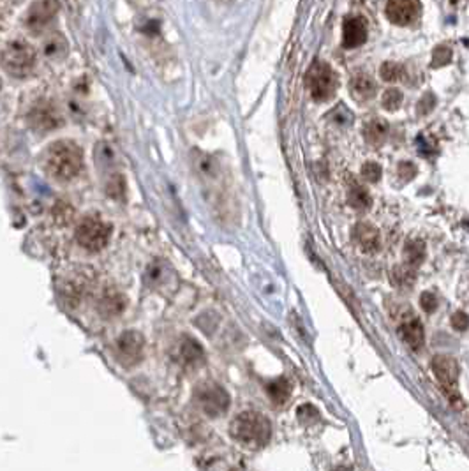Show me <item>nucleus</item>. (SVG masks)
Segmentation results:
<instances>
[{"label": "nucleus", "instance_id": "2eb2a0df", "mask_svg": "<svg viewBox=\"0 0 469 471\" xmlns=\"http://www.w3.org/2000/svg\"><path fill=\"white\" fill-rule=\"evenodd\" d=\"M399 332L400 335H402V339L406 341L413 350H420L422 344H424V327H422V323L416 318L404 319V322L400 323Z\"/></svg>", "mask_w": 469, "mask_h": 471}, {"label": "nucleus", "instance_id": "f8f14e48", "mask_svg": "<svg viewBox=\"0 0 469 471\" xmlns=\"http://www.w3.org/2000/svg\"><path fill=\"white\" fill-rule=\"evenodd\" d=\"M432 371L444 389H453L459 376V365L452 357H436L432 360Z\"/></svg>", "mask_w": 469, "mask_h": 471}, {"label": "nucleus", "instance_id": "4468645a", "mask_svg": "<svg viewBox=\"0 0 469 471\" xmlns=\"http://www.w3.org/2000/svg\"><path fill=\"white\" fill-rule=\"evenodd\" d=\"M178 359L184 365H200L205 360V352L197 341H194L193 337H185L178 346Z\"/></svg>", "mask_w": 469, "mask_h": 471}, {"label": "nucleus", "instance_id": "4be33fe9", "mask_svg": "<svg viewBox=\"0 0 469 471\" xmlns=\"http://www.w3.org/2000/svg\"><path fill=\"white\" fill-rule=\"evenodd\" d=\"M381 104L385 110H388V112H395V110H399L400 104H402V94H400L397 88H388V90L383 94Z\"/></svg>", "mask_w": 469, "mask_h": 471}, {"label": "nucleus", "instance_id": "393cba45", "mask_svg": "<svg viewBox=\"0 0 469 471\" xmlns=\"http://www.w3.org/2000/svg\"><path fill=\"white\" fill-rule=\"evenodd\" d=\"M402 76V67L395 62H385L381 66V78L385 82H397Z\"/></svg>", "mask_w": 469, "mask_h": 471}, {"label": "nucleus", "instance_id": "1a4fd4ad", "mask_svg": "<svg viewBox=\"0 0 469 471\" xmlns=\"http://www.w3.org/2000/svg\"><path fill=\"white\" fill-rule=\"evenodd\" d=\"M422 13L418 0H388L387 16L395 25H411Z\"/></svg>", "mask_w": 469, "mask_h": 471}, {"label": "nucleus", "instance_id": "dca6fc26", "mask_svg": "<svg viewBox=\"0 0 469 471\" xmlns=\"http://www.w3.org/2000/svg\"><path fill=\"white\" fill-rule=\"evenodd\" d=\"M350 92L354 99L363 103V101H369L374 95L376 85L367 75H358L350 82Z\"/></svg>", "mask_w": 469, "mask_h": 471}, {"label": "nucleus", "instance_id": "0eeeda50", "mask_svg": "<svg viewBox=\"0 0 469 471\" xmlns=\"http://www.w3.org/2000/svg\"><path fill=\"white\" fill-rule=\"evenodd\" d=\"M58 13L57 0H36L25 13V27L32 34H39L55 20Z\"/></svg>", "mask_w": 469, "mask_h": 471}, {"label": "nucleus", "instance_id": "bb28decb", "mask_svg": "<svg viewBox=\"0 0 469 471\" xmlns=\"http://www.w3.org/2000/svg\"><path fill=\"white\" fill-rule=\"evenodd\" d=\"M450 57H452V51L446 48V46H441V48H437L436 51H434V66H443V64L450 62Z\"/></svg>", "mask_w": 469, "mask_h": 471}, {"label": "nucleus", "instance_id": "cd10ccee", "mask_svg": "<svg viewBox=\"0 0 469 471\" xmlns=\"http://www.w3.org/2000/svg\"><path fill=\"white\" fill-rule=\"evenodd\" d=\"M452 325L457 328V330L464 332L466 328L469 327V318L464 313H455L452 318Z\"/></svg>", "mask_w": 469, "mask_h": 471}, {"label": "nucleus", "instance_id": "a211bd4d", "mask_svg": "<svg viewBox=\"0 0 469 471\" xmlns=\"http://www.w3.org/2000/svg\"><path fill=\"white\" fill-rule=\"evenodd\" d=\"M267 394L274 404H284L291 396V385L288 383V380L279 378V380H274L267 385Z\"/></svg>", "mask_w": 469, "mask_h": 471}, {"label": "nucleus", "instance_id": "f03ea898", "mask_svg": "<svg viewBox=\"0 0 469 471\" xmlns=\"http://www.w3.org/2000/svg\"><path fill=\"white\" fill-rule=\"evenodd\" d=\"M230 433L237 442L249 450L263 448L272 436V426L267 417L256 411H243L234 417L230 426Z\"/></svg>", "mask_w": 469, "mask_h": 471}, {"label": "nucleus", "instance_id": "f3484780", "mask_svg": "<svg viewBox=\"0 0 469 471\" xmlns=\"http://www.w3.org/2000/svg\"><path fill=\"white\" fill-rule=\"evenodd\" d=\"M123 307H125V298L119 291H113V289L104 291L101 300H99V309L106 316H117V314L122 313Z\"/></svg>", "mask_w": 469, "mask_h": 471}, {"label": "nucleus", "instance_id": "9b49d317", "mask_svg": "<svg viewBox=\"0 0 469 471\" xmlns=\"http://www.w3.org/2000/svg\"><path fill=\"white\" fill-rule=\"evenodd\" d=\"M367 41V23L363 18H346L342 27V45L344 48H358Z\"/></svg>", "mask_w": 469, "mask_h": 471}, {"label": "nucleus", "instance_id": "20e7f679", "mask_svg": "<svg viewBox=\"0 0 469 471\" xmlns=\"http://www.w3.org/2000/svg\"><path fill=\"white\" fill-rule=\"evenodd\" d=\"M305 83H307V88L311 92V97L317 103H323V101L332 99L335 90H337L339 80L328 64L317 60L307 71Z\"/></svg>", "mask_w": 469, "mask_h": 471}, {"label": "nucleus", "instance_id": "39448f33", "mask_svg": "<svg viewBox=\"0 0 469 471\" xmlns=\"http://www.w3.org/2000/svg\"><path fill=\"white\" fill-rule=\"evenodd\" d=\"M111 237V226L97 215H88L76 228V240L86 251H101Z\"/></svg>", "mask_w": 469, "mask_h": 471}, {"label": "nucleus", "instance_id": "f257e3e1", "mask_svg": "<svg viewBox=\"0 0 469 471\" xmlns=\"http://www.w3.org/2000/svg\"><path fill=\"white\" fill-rule=\"evenodd\" d=\"M43 170L57 182H71L83 170V152L71 140L55 141L43 152Z\"/></svg>", "mask_w": 469, "mask_h": 471}, {"label": "nucleus", "instance_id": "ddd939ff", "mask_svg": "<svg viewBox=\"0 0 469 471\" xmlns=\"http://www.w3.org/2000/svg\"><path fill=\"white\" fill-rule=\"evenodd\" d=\"M353 237L354 242H357V244L360 245V249L365 252H376L379 249V244H381L378 230L365 223H360L354 226Z\"/></svg>", "mask_w": 469, "mask_h": 471}, {"label": "nucleus", "instance_id": "c85d7f7f", "mask_svg": "<svg viewBox=\"0 0 469 471\" xmlns=\"http://www.w3.org/2000/svg\"><path fill=\"white\" fill-rule=\"evenodd\" d=\"M422 307H424L427 313H432V311L436 309L437 307V302H436V297L432 293H424L422 295Z\"/></svg>", "mask_w": 469, "mask_h": 471}, {"label": "nucleus", "instance_id": "423d86ee", "mask_svg": "<svg viewBox=\"0 0 469 471\" xmlns=\"http://www.w3.org/2000/svg\"><path fill=\"white\" fill-rule=\"evenodd\" d=\"M197 404L202 406V409L210 417H219L230 408V396L221 385L217 383H203L197 387L196 390Z\"/></svg>", "mask_w": 469, "mask_h": 471}, {"label": "nucleus", "instance_id": "5701e85b", "mask_svg": "<svg viewBox=\"0 0 469 471\" xmlns=\"http://www.w3.org/2000/svg\"><path fill=\"white\" fill-rule=\"evenodd\" d=\"M67 46H66V41L62 38H57V36H53V38H49L48 41H46L45 45V51L46 55H48L49 58H57V57H62V55L66 53Z\"/></svg>", "mask_w": 469, "mask_h": 471}, {"label": "nucleus", "instance_id": "aec40b11", "mask_svg": "<svg viewBox=\"0 0 469 471\" xmlns=\"http://www.w3.org/2000/svg\"><path fill=\"white\" fill-rule=\"evenodd\" d=\"M348 202L357 210H365V208L370 207V196L367 189H363L362 186H358L354 182L350 187V193H348Z\"/></svg>", "mask_w": 469, "mask_h": 471}, {"label": "nucleus", "instance_id": "9d476101", "mask_svg": "<svg viewBox=\"0 0 469 471\" xmlns=\"http://www.w3.org/2000/svg\"><path fill=\"white\" fill-rule=\"evenodd\" d=\"M29 122L32 125L34 131L48 132L53 131L55 128L62 124V117L58 110H55L49 104H39L29 113Z\"/></svg>", "mask_w": 469, "mask_h": 471}, {"label": "nucleus", "instance_id": "a878e982", "mask_svg": "<svg viewBox=\"0 0 469 471\" xmlns=\"http://www.w3.org/2000/svg\"><path fill=\"white\" fill-rule=\"evenodd\" d=\"M362 175L367 182H370V184L378 182L379 178H381V166L376 165V162H365L362 168Z\"/></svg>", "mask_w": 469, "mask_h": 471}, {"label": "nucleus", "instance_id": "6e6552de", "mask_svg": "<svg viewBox=\"0 0 469 471\" xmlns=\"http://www.w3.org/2000/svg\"><path fill=\"white\" fill-rule=\"evenodd\" d=\"M143 335L134 330L123 332L115 343L117 360L122 365H125V367H132V365H136L143 359Z\"/></svg>", "mask_w": 469, "mask_h": 471}, {"label": "nucleus", "instance_id": "7ed1b4c3", "mask_svg": "<svg viewBox=\"0 0 469 471\" xmlns=\"http://www.w3.org/2000/svg\"><path fill=\"white\" fill-rule=\"evenodd\" d=\"M36 62V51L27 43L11 41L5 45L2 64H4V69L8 71V75L14 76V78H25V76L32 75Z\"/></svg>", "mask_w": 469, "mask_h": 471}, {"label": "nucleus", "instance_id": "b1692460", "mask_svg": "<svg viewBox=\"0 0 469 471\" xmlns=\"http://www.w3.org/2000/svg\"><path fill=\"white\" fill-rule=\"evenodd\" d=\"M415 281V274H413V267L406 265V267H397L394 270V282L399 286H409Z\"/></svg>", "mask_w": 469, "mask_h": 471}, {"label": "nucleus", "instance_id": "c756f323", "mask_svg": "<svg viewBox=\"0 0 469 471\" xmlns=\"http://www.w3.org/2000/svg\"><path fill=\"white\" fill-rule=\"evenodd\" d=\"M335 471H348V470H344V468H339V470H335Z\"/></svg>", "mask_w": 469, "mask_h": 471}, {"label": "nucleus", "instance_id": "412c9836", "mask_svg": "<svg viewBox=\"0 0 469 471\" xmlns=\"http://www.w3.org/2000/svg\"><path fill=\"white\" fill-rule=\"evenodd\" d=\"M425 256V247L420 240H413V242H407L406 249H404V258H406V265L409 267H416V265L422 263Z\"/></svg>", "mask_w": 469, "mask_h": 471}, {"label": "nucleus", "instance_id": "6ab92c4d", "mask_svg": "<svg viewBox=\"0 0 469 471\" xmlns=\"http://www.w3.org/2000/svg\"><path fill=\"white\" fill-rule=\"evenodd\" d=\"M387 132H388L387 122H385V120L376 119L365 125V129H363V136H365V140L369 141V143L381 145L383 141H385V138H387Z\"/></svg>", "mask_w": 469, "mask_h": 471}]
</instances>
